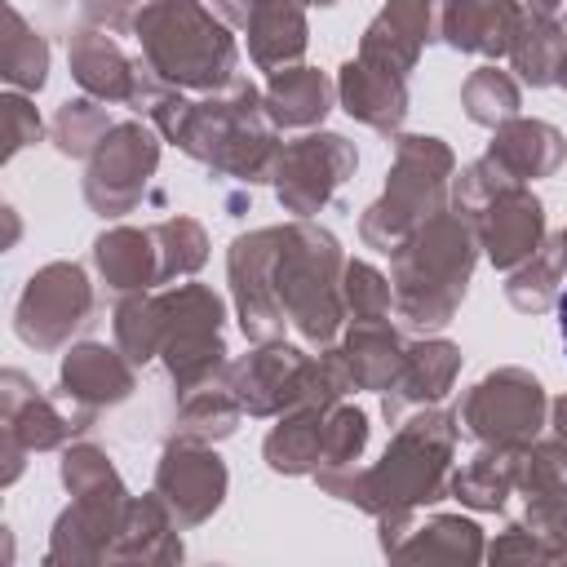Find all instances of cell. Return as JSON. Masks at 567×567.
<instances>
[{
	"label": "cell",
	"mask_w": 567,
	"mask_h": 567,
	"mask_svg": "<svg viewBox=\"0 0 567 567\" xmlns=\"http://www.w3.org/2000/svg\"><path fill=\"white\" fill-rule=\"evenodd\" d=\"M558 323H563V341H567V292H563V301H558Z\"/></svg>",
	"instance_id": "1"
}]
</instances>
